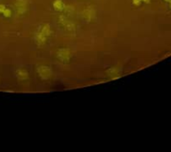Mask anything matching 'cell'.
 <instances>
[{"mask_svg":"<svg viewBox=\"0 0 171 152\" xmlns=\"http://www.w3.org/2000/svg\"><path fill=\"white\" fill-rule=\"evenodd\" d=\"M72 56V52L69 48H61L57 51V58L63 63L69 62Z\"/></svg>","mask_w":171,"mask_h":152,"instance_id":"6da1fadb","label":"cell"},{"mask_svg":"<svg viewBox=\"0 0 171 152\" xmlns=\"http://www.w3.org/2000/svg\"><path fill=\"white\" fill-rule=\"evenodd\" d=\"M165 1H167V2H171V0H165Z\"/></svg>","mask_w":171,"mask_h":152,"instance_id":"2e32d148","label":"cell"},{"mask_svg":"<svg viewBox=\"0 0 171 152\" xmlns=\"http://www.w3.org/2000/svg\"><path fill=\"white\" fill-rule=\"evenodd\" d=\"M83 16L85 18V20L86 22H89L90 20H92L94 16V9L92 7H88L85 9L84 11V14H83Z\"/></svg>","mask_w":171,"mask_h":152,"instance_id":"52a82bcc","label":"cell"},{"mask_svg":"<svg viewBox=\"0 0 171 152\" xmlns=\"http://www.w3.org/2000/svg\"><path fill=\"white\" fill-rule=\"evenodd\" d=\"M60 23H62L63 28L69 32H75V26L72 22L68 20L65 16H60Z\"/></svg>","mask_w":171,"mask_h":152,"instance_id":"3957f363","label":"cell"},{"mask_svg":"<svg viewBox=\"0 0 171 152\" xmlns=\"http://www.w3.org/2000/svg\"><path fill=\"white\" fill-rule=\"evenodd\" d=\"M141 1H142V0H133V3H134L135 5H136V6H139L141 4Z\"/></svg>","mask_w":171,"mask_h":152,"instance_id":"7c38bea8","label":"cell"},{"mask_svg":"<svg viewBox=\"0 0 171 152\" xmlns=\"http://www.w3.org/2000/svg\"><path fill=\"white\" fill-rule=\"evenodd\" d=\"M64 11L65 12H67V13H69V14H72L73 13V11H74V9H73V7H71L70 6H67V7L64 8Z\"/></svg>","mask_w":171,"mask_h":152,"instance_id":"8fae6325","label":"cell"},{"mask_svg":"<svg viewBox=\"0 0 171 152\" xmlns=\"http://www.w3.org/2000/svg\"><path fill=\"white\" fill-rule=\"evenodd\" d=\"M6 9H5V6H0V12H4Z\"/></svg>","mask_w":171,"mask_h":152,"instance_id":"5bb4252c","label":"cell"},{"mask_svg":"<svg viewBox=\"0 0 171 152\" xmlns=\"http://www.w3.org/2000/svg\"><path fill=\"white\" fill-rule=\"evenodd\" d=\"M16 75L18 76V78L21 79V80L28 79V77H29V73H28V71H27L26 69H24V68H21V69L17 70Z\"/></svg>","mask_w":171,"mask_h":152,"instance_id":"9c48e42d","label":"cell"},{"mask_svg":"<svg viewBox=\"0 0 171 152\" xmlns=\"http://www.w3.org/2000/svg\"><path fill=\"white\" fill-rule=\"evenodd\" d=\"M4 12H5V15H6V16H10V15H11V12H10L9 10H7V9H6V10H5Z\"/></svg>","mask_w":171,"mask_h":152,"instance_id":"4fadbf2b","label":"cell"},{"mask_svg":"<svg viewBox=\"0 0 171 152\" xmlns=\"http://www.w3.org/2000/svg\"><path fill=\"white\" fill-rule=\"evenodd\" d=\"M53 7L55 11H58V12H62L64 10L65 8V5L64 3L62 2V0H55L53 4Z\"/></svg>","mask_w":171,"mask_h":152,"instance_id":"ba28073f","label":"cell"},{"mask_svg":"<svg viewBox=\"0 0 171 152\" xmlns=\"http://www.w3.org/2000/svg\"><path fill=\"white\" fill-rule=\"evenodd\" d=\"M47 37H45L44 35H42L41 33H39V31L37 32L35 40H36V44H37L38 46H45V44H46V42H47Z\"/></svg>","mask_w":171,"mask_h":152,"instance_id":"5b68a950","label":"cell"},{"mask_svg":"<svg viewBox=\"0 0 171 152\" xmlns=\"http://www.w3.org/2000/svg\"><path fill=\"white\" fill-rule=\"evenodd\" d=\"M143 1H144V2H145V3H150V0H143Z\"/></svg>","mask_w":171,"mask_h":152,"instance_id":"9a60e30c","label":"cell"},{"mask_svg":"<svg viewBox=\"0 0 171 152\" xmlns=\"http://www.w3.org/2000/svg\"><path fill=\"white\" fill-rule=\"evenodd\" d=\"M39 33H41L42 35H44L45 37H49L52 33V30H51V26L49 24L46 23L45 25L41 26V28L39 29Z\"/></svg>","mask_w":171,"mask_h":152,"instance_id":"8992f818","label":"cell"},{"mask_svg":"<svg viewBox=\"0 0 171 152\" xmlns=\"http://www.w3.org/2000/svg\"><path fill=\"white\" fill-rule=\"evenodd\" d=\"M16 8L19 14H23L28 8V0H17Z\"/></svg>","mask_w":171,"mask_h":152,"instance_id":"277c9868","label":"cell"},{"mask_svg":"<svg viewBox=\"0 0 171 152\" xmlns=\"http://www.w3.org/2000/svg\"><path fill=\"white\" fill-rule=\"evenodd\" d=\"M38 73H39V76L43 79V80H47L49 79L52 75H53V72H52V69L49 68L48 66H39L38 68Z\"/></svg>","mask_w":171,"mask_h":152,"instance_id":"7a4b0ae2","label":"cell"},{"mask_svg":"<svg viewBox=\"0 0 171 152\" xmlns=\"http://www.w3.org/2000/svg\"><path fill=\"white\" fill-rule=\"evenodd\" d=\"M170 7H171V4H170Z\"/></svg>","mask_w":171,"mask_h":152,"instance_id":"e0dca14e","label":"cell"},{"mask_svg":"<svg viewBox=\"0 0 171 152\" xmlns=\"http://www.w3.org/2000/svg\"><path fill=\"white\" fill-rule=\"evenodd\" d=\"M118 74H119V71L116 68H111L107 70V75L111 77H114Z\"/></svg>","mask_w":171,"mask_h":152,"instance_id":"30bf717a","label":"cell"}]
</instances>
